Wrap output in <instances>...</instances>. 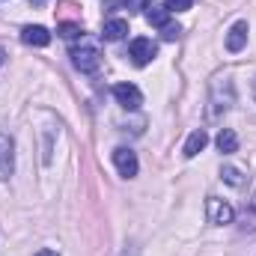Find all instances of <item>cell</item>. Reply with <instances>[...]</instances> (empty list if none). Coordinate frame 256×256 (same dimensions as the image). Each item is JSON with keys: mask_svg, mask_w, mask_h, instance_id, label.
I'll use <instances>...</instances> for the list:
<instances>
[{"mask_svg": "<svg viewBox=\"0 0 256 256\" xmlns=\"http://www.w3.org/2000/svg\"><path fill=\"white\" fill-rule=\"evenodd\" d=\"M72 63L78 72H84V74H92L98 63H102V51H98V45H92V42H80V45H74L72 48Z\"/></svg>", "mask_w": 256, "mask_h": 256, "instance_id": "2", "label": "cell"}, {"mask_svg": "<svg viewBox=\"0 0 256 256\" xmlns=\"http://www.w3.org/2000/svg\"><path fill=\"white\" fill-rule=\"evenodd\" d=\"M15 170V140L0 131V182H6Z\"/></svg>", "mask_w": 256, "mask_h": 256, "instance_id": "5", "label": "cell"}, {"mask_svg": "<svg viewBox=\"0 0 256 256\" xmlns=\"http://www.w3.org/2000/svg\"><path fill=\"white\" fill-rule=\"evenodd\" d=\"M114 164H116L120 176H126V179H134V176H137V170H140V164H137V155H134L131 149H126V146L114 149Z\"/></svg>", "mask_w": 256, "mask_h": 256, "instance_id": "7", "label": "cell"}, {"mask_svg": "<svg viewBox=\"0 0 256 256\" xmlns=\"http://www.w3.org/2000/svg\"><path fill=\"white\" fill-rule=\"evenodd\" d=\"M36 256H60V254H57V250H48V248H45V250H39Z\"/></svg>", "mask_w": 256, "mask_h": 256, "instance_id": "19", "label": "cell"}, {"mask_svg": "<svg viewBox=\"0 0 256 256\" xmlns=\"http://www.w3.org/2000/svg\"><path fill=\"white\" fill-rule=\"evenodd\" d=\"M57 30H60V36H63V39H78V36H84V27H80V24H72V21L60 24Z\"/></svg>", "mask_w": 256, "mask_h": 256, "instance_id": "16", "label": "cell"}, {"mask_svg": "<svg viewBox=\"0 0 256 256\" xmlns=\"http://www.w3.org/2000/svg\"><path fill=\"white\" fill-rule=\"evenodd\" d=\"M179 33H182V27H179V24H173V21H170V24H167V27L161 30V36H164L167 42H173V39H179Z\"/></svg>", "mask_w": 256, "mask_h": 256, "instance_id": "18", "label": "cell"}, {"mask_svg": "<svg viewBox=\"0 0 256 256\" xmlns=\"http://www.w3.org/2000/svg\"><path fill=\"white\" fill-rule=\"evenodd\" d=\"M164 6H167V12H188L194 0H164Z\"/></svg>", "mask_w": 256, "mask_h": 256, "instance_id": "17", "label": "cell"}, {"mask_svg": "<svg viewBox=\"0 0 256 256\" xmlns=\"http://www.w3.org/2000/svg\"><path fill=\"white\" fill-rule=\"evenodd\" d=\"M254 98H256V84H254Z\"/></svg>", "mask_w": 256, "mask_h": 256, "instance_id": "21", "label": "cell"}, {"mask_svg": "<svg viewBox=\"0 0 256 256\" xmlns=\"http://www.w3.org/2000/svg\"><path fill=\"white\" fill-rule=\"evenodd\" d=\"M21 42H24V45H33V48H45V45L51 42V33H48L42 24H30V27L21 30Z\"/></svg>", "mask_w": 256, "mask_h": 256, "instance_id": "9", "label": "cell"}, {"mask_svg": "<svg viewBox=\"0 0 256 256\" xmlns=\"http://www.w3.org/2000/svg\"><path fill=\"white\" fill-rule=\"evenodd\" d=\"M3 60H6V51H3V48H0V66H3Z\"/></svg>", "mask_w": 256, "mask_h": 256, "instance_id": "20", "label": "cell"}, {"mask_svg": "<svg viewBox=\"0 0 256 256\" xmlns=\"http://www.w3.org/2000/svg\"><path fill=\"white\" fill-rule=\"evenodd\" d=\"M155 54H158V45L152 42V39H134L131 45H128V57H131V63L134 66H149L155 60Z\"/></svg>", "mask_w": 256, "mask_h": 256, "instance_id": "4", "label": "cell"}, {"mask_svg": "<svg viewBox=\"0 0 256 256\" xmlns=\"http://www.w3.org/2000/svg\"><path fill=\"white\" fill-rule=\"evenodd\" d=\"M126 33H128L126 18H110V21L104 24V39H108V42H120V39H126Z\"/></svg>", "mask_w": 256, "mask_h": 256, "instance_id": "14", "label": "cell"}, {"mask_svg": "<svg viewBox=\"0 0 256 256\" xmlns=\"http://www.w3.org/2000/svg\"><path fill=\"white\" fill-rule=\"evenodd\" d=\"M248 33H250L248 21H236V24L230 27V33H226V51L238 54V51H242V48L248 45Z\"/></svg>", "mask_w": 256, "mask_h": 256, "instance_id": "8", "label": "cell"}, {"mask_svg": "<svg viewBox=\"0 0 256 256\" xmlns=\"http://www.w3.org/2000/svg\"><path fill=\"white\" fill-rule=\"evenodd\" d=\"M220 179H224L226 185H232V188H242V182H244L238 167H224V170H220Z\"/></svg>", "mask_w": 256, "mask_h": 256, "instance_id": "15", "label": "cell"}, {"mask_svg": "<svg viewBox=\"0 0 256 256\" xmlns=\"http://www.w3.org/2000/svg\"><path fill=\"white\" fill-rule=\"evenodd\" d=\"M238 230H242V232H256V191H254V196L244 202V208H242Z\"/></svg>", "mask_w": 256, "mask_h": 256, "instance_id": "11", "label": "cell"}, {"mask_svg": "<svg viewBox=\"0 0 256 256\" xmlns=\"http://www.w3.org/2000/svg\"><path fill=\"white\" fill-rule=\"evenodd\" d=\"M206 146H208V134H206V128H196V131H191V137L185 140L182 155H185V158H196Z\"/></svg>", "mask_w": 256, "mask_h": 256, "instance_id": "10", "label": "cell"}, {"mask_svg": "<svg viewBox=\"0 0 256 256\" xmlns=\"http://www.w3.org/2000/svg\"><path fill=\"white\" fill-rule=\"evenodd\" d=\"M232 104H236V84H232L230 78H218V80H212L206 120H208V122H220V120L230 114Z\"/></svg>", "mask_w": 256, "mask_h": 256, "instance_id": "1", "label": "cell"}, {"mask_svg": "<svg viewBox=\"0 0 256 256\" xmlns=\"http://www.w3.org/2000/svg\"><path fill=\"white\" fill-rule=\"evenodd\" d=\"M206 214H208V224H214V226H224V224L236 220V208L226 200H218V196L206 200Z\"/></svg>", "mask_w": 256, "mask_h": 256, "instance_id": "3", "label": "cell"}, {"mask_svg": "<svg viewBox=\"0 0 256 256\" xmlns=\"http://www.w3.org/2000/svg\"><path fill=\"white\" fill-rule=\"evenodd\" d=\"M114 98H116V104H122L126 110H137V108L143 104V92H140L134 84H116V86H114Z\"/></svg>", "mask_w": 256, "mask_h": 256, "instance_id": "6", "label": "cell"}, {"mask_svg": "<svg viewBox=\"0 0 256 256\" xmlns=\"http://www.w3.org/2000/svg\"><path fill=\"white\" fill-rule=\"evenodd\" d=\"M214 143H218V149H220L224 155H232V152L238 149V134H236L232 128H220L218 137H214Z\"/></svg>", "mask_w": 256, "mask_h": 256, "instance_id": "13", "label": "cell"}, {"mask_svg": "<svg viewBox=\"0 0 256 256\" xmlns=\"http://www.w3.org/2000/svg\"><path fill=\"white\" fill-rule=\"evenodd\" d=\"M146 21H149L152 27L164 30V27L170 24V12H167V6H158V3H146Z\"/></svg>", "mask_w": 256, "mask_h": 256, "instance_id": "12", "label": "cell"}]
</instances>
